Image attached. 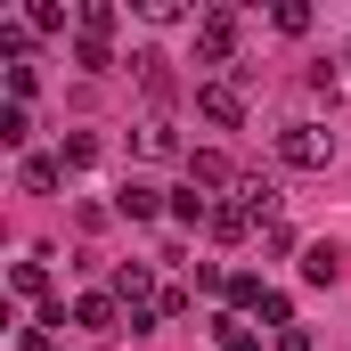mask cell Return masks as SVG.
<instances>
[{
    "mask_svg": "<svg viewBox=\"0 0 351 351\" xmlns=\"http://www.w3.org/2000/svg\"><path fill=\"white\" fill-rule=\"evenodd\" d=\"M278 164H294V172H327V164H335V131H319V123H286V131H278Z\"/></svg>",
    "mask_w": 351,
    "mask_h": 351,
    "instance_id": "1",
    "label": "cell"
},
{
    "mask_svg": "<svg viewBox=\"0 0 351 351\" xmlns=\"http://www.w3.org/2000/svg\"><path fill=\"white\" fill-rule=\"evenodd\" d=\"M229 58H237V16L229 8L196 16V66H229Z\"/></svg>",
    "mask_w": 351,
    "mask_h": 351,
    "instance_id": "2",
    "label": "cell"
},
{
    "mask_svg": "<svg viewBox=\"0 0 351 351\" xmlns=\"http://www.w3.org/2000/svg\"><path fill=\"white\" fill-rule=\"evenodd\" d=\"M106 294H114L123 311H147V302H156L164 286H156V269H147V262H114V278H106Z\"/></svg>",
    "mask_w": 351,
    "mask_h": 351,
    "instance_id": "3",
    "label": "cell"
},
{
    "mask_svg": "<svg viewBox=\"0 0 351 351\" xmlns=\"http://www.w3.org/2000/svg\"><path fill=\"white\" fill-rule=\"evenodd\" d=\"M74 327H82V335H123L131 311H123L114 294H82V302H74Z\"/></svg>",
    "mask_w": 351,
    "mask_h": 351,
    "instance_id": "4",
    "label": "cell"
},
{
    "mask_svg": "<svg viewBox=\"0 0 351 351\" xmlns=\"http://www.w3.org/2000/svg\"><path fill=\"white\" fill-rule=\"evenodd\" d=\"M196 114H213V123L237 131V123H245V90L237 82H196Z\"/></svg>",
    "mask_w": 351,
    "mask_h": 351,
    "instance_id": "5",
    "label": "cell"
},
{
    "mask_svg": "<svg viewBox=\"0 0 351 351\" xmlns=\"http://www.w3.org/2000/svg\"><path fill=\"white\" fill-rule=\"evenodd\" d=\"M114 213H123V221H164V213H172V196H164V188H147V180H123Z\"/></svg>",
    "mask_w": 351,
    "mask_h": 351,
    "instance_id": "6",
    "label": "cell"
},
{
    "mask_svg": "<svg viewBox=\"0 0 351 351\" xmlns=\"http://www.w3.org/2000/svg\"><path fill=\"white\" fill-rule=\"evenodd\" d=\"M204 229H213V237H229V245H237V237H254V229H262V221H254V213H245V196H221V204H213V221H204Z\"/></svg>",
    "mask_w": 351,
    "mask_h": 351,
    "instance_id": "7",
    "label": "cell"
},
{
    "mask_svg": "<svg viewBox=\"0 0 351 351\" xmlns=\"http://www.w3.org/2000/svg\"><path fill=\"white\" fill-rule=\"evenodd\" d=\"M131 66H139V90H147V98H172V58H164V49H139V58H131Z\"/></svg>",
    "mask_w": 351,
    "mask_h": 351,
    "instance_id": "8",
    "label": "cell"
},
{
    "mask_svg": "<svg viewBox=\"0 0 351 351\" xmlns=\"http://www.w3.org/2000/svg\"><path fill=\"white\" fill-rule=\"evenodd\" d=\"M188 188H237V172H229V156H213V147L196 156V147H188Z\"/></svg>",
    "mask_w": 351,
    "mask_h": 351,
    "instance_id": "9",
    "label": "cell"
},
{
    "mask_svg": "<svg viewBox=\"0 0 351 351\" xmlns=\"http://www.w3.org/2000/svg\"><path fill=\"white\" fill-rule=\"evenodd\" d=\"M25 188H33V196H49V188H58V180H66V156H25Z\"/></svg>",
    "mask_w": 351,
    "mask_h": 351,
    "instance_id": "10",
    "label": "cell"
},
{
    "mask_svg": "<svg viewBox=\"0 0 351 351\" xmlns=\"http://www.w3.org/2000/svg\"><path fill=\"white\" fill-rule=\"evenodd\" d=\"M8 286H16L25 302H41V294H49V262H41V254H33V262H16V269H8Z\"/></svg>",
    "mask_w": 351,
    "mask_h": 351,
    "instance_id": "11",
    "label": "cell"
},
{
    "mask_svg": "<svg viewBox=\"0 0 351 351\" xmlns=\"http://www.w3.org/2000/svg\"><path fill=\"white\" fill-rule=\"evenodd\" d=\"M74 33H82V41H106V33H114V8H106V0H82V8H74Z\"/></svg>",
    "mask_w": 351,
    "mask_h": 351,
    "instance_id": "12",
    "label": "cell"
},
{
    "mask_svg": "<svg viewBox=\"0 0 351 351\" xmlns=\"http://www.w3.org/2000/svg\"><path fill=\"white\" fill-rule=\"evenodd\" d=\"M302 278H311V286H335V278H343V254H335V245H311V254H302Z\"/></svg>",
    "mask_w": 351,
    "mask_h": 351,
    "instance_id": "13",
    "label": "cell"
},
{
    "mask_svg": "<svg viewBox=\"0 0 351 351\" xmlns=\"http://www.w3.org/2000/svg\"><path fill=\"white\" fill-rule=\"evenodd\" d=\"M213 351H262V335H254V327H245V319L229 311V319L213 327Z\"/></svg>",
    "mask_w": 351,
    "mask_h": 351,
    "instance_id": "14",
    "label": "cell"
},
{
    "mask_svg": "<svg viewBox=\"0 0 351 351\" xmlns=\"http://www.w3.org/2000/svg\"><path fill=\"white\" fill-rule=\"evenodd\" d=\"M237 196H245V213H254V221H269V213H278V188H269L262 172H254V180H237Z\"/></svg>",
    "mask_w": 351,
    "mask_h": 351,
    "instance_id": "15",
    "label": "cell"
},
{
    "mask_svg": "<svg viewBox=\"0 0 351 351\" xmlns=\"http://www.w3.org/2000/svg\"><path fill=\"white\" fill-rule=\"evenodd\" d=\"M131 147H139V156H180V131L147 123V131H131Z\"/></svg>",
    "mask_w": 351,
    "mask_h": 351,
    "instance_id": "16",
    "label": "cell"
},
{
    "mask_svg": "<svg viewBox=\"0 0 351 351\" xmlns=\"http://www.w3.org/2000/svg\"><path fill=\"white\" fill-rule=\"evenodd\" d=\"M172 221H180V229H196V221H213V196H196V188H180V196H172Z\"/></svg>",
    "mask_w": 351,
    "mask_h": 351,
    "instance_id": "17",
    "label": "cell"
},
{
    "mask_svg": "<svg viewBox=\"0 0 351 351\" xmlns=\"http://www.w3.org/2000/svg\"><path fill=\"white\" fill-rule=\"evenodd\" d=\"M33 139V114L25 106H0V147H25Z\"/></svg>",
    "mask_w": 351,
    "mask_h": 351,
    "instance_id": "18",
    "label": "cell"
},
{
    "mask_svg": "<svg viewBox=\"0 0 351 351\" xmlns=\"http://www.w3.org/2000/svg\"><path fill=\"white\" fill-rule=\"evenodd\" d=\"M74 66H82V74H106V66H114V49H106V41H82V33H74Z\"/></svg>",
    "mask_w": 351,
    "mask_h": 351,
    "instance_id": "19",
    "label": "cell"
},
{
    "mask_svg": "<svg viewBox=\"0 0 351 351\" xmlns=\"http://www.w3.org/2000/svg\"><path fill=\"white\" fill-rule=\"evenodd\" d=\"M58 156H66V172H90V164H98V139H90V131H74Z\"/></svg>",
    "mask_w": 351,
    "mask_h": 351,
    "instance_id": "20",
    "label": "cell"
},
{
    "mask_svg": "<svg viewBox=\"0 0 351 351\" xmlns=\"http://www.w3.org/2000/svg\"><path fill=\"white\" fill-rule=\"evenodd\" d=\"M25 25H33V33H66V8H58V0H33Z\"/></svg>",
    "mask_w": 351,
    "mask_h": 351,
    "instance_id": "21",
    "label": "cell"
},
{
    "mask_svg": "<svg viewBox=\"0 0 351 351\" xmlns=\"http://www.w3.org/2000/svg\"><path fill=\"white\" fill-rule=\"evenodd\" d=\"M33 90H41V74H33V66H8V106H25Z\"/></svg>",
    "mask_w": 351,
    "mask_h": 351,
    "instance_id": "22",
    "label": "cell"
},
{
    "mask_svg": "<svg viewBox=\"0 0 351 351\" xmlns=\"http://www.w3.org/2000/svg\"><path fill=\"white\" fill-rule=\"evenodd\" d=\"M278 351H319V343H311L302 327H286V335H278Z\"/></svg>",
    "mask_w": 351,
    "mask_h": 351,
    "instance_id": "23",
    "label": "cell"
},
{
    "mask_svg": "<svg viewBox=\"0 0 351 351\" xmlns=\"http://www.w3.org/2000/svg\"><path fill=\"white\" fill-rule=\"evenodd\" d=\"M343 66H351V49H343Z\"/></svg>",
    "mask_w": 351,
    "mask_h": 351,
    "instance_id": "24",
    "label": "cell"
}]
</instances>
